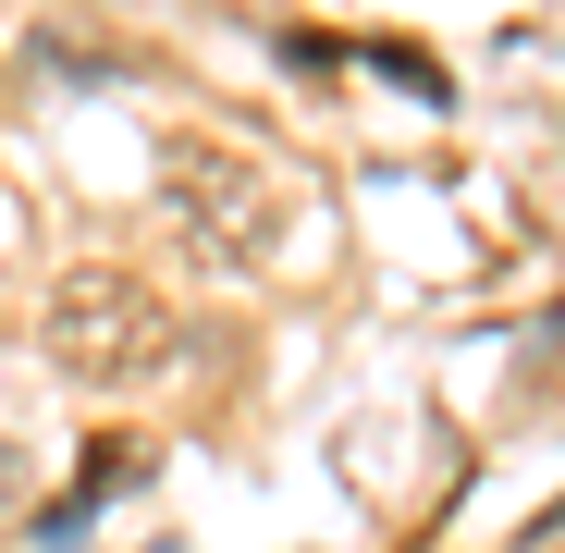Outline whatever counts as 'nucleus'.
<instances>
[{
  "label": "nucleus",
  "mask_w": 565,
  "mask_h": 553,
  "mask_svg": "<svg viewBox=\"0 0 565 553\" xmlns=\"http://www.w3.org/2000/svg\"><path fill=\"white\" fill-rule=\"evenodd\" d=\"M50 357L74 382H160L172 369V308L148 284H124V270H74L50 296Z\"/></svg>",
  "instance_id": "1"
},
{
  "label": "nucleus",
  "mask_w": 565,
  "mask_h": 553,
  "mask_svg": "<svg viewBox=\"0 0 565 553\" xmlns=\"http://www.w3.org/2000/svg\"><path fill=\"white\" fill-rule=\"evenodd\" d=\"M172 198L198 210L210 234H234V246H258V234H270V184H258V160H246V148H172Z\"/></svg>",
  "instance_id": "2"
},
{
  "label": "nucleus",
  "mask_w": 565,
  "mask_h": 553,
  "mask_svg": "<svg viewBox=\"0 0 565 553\" xmlns=\"http://www.w3.org/2000/svg\"><path fill=\"white\" fill-rule=\"evenodd\" d=\"M136 480H148V455H136V443H99V455H86V480H74V492H62L50 517H38V553H62V541H74L86 517H99L111 492H136Z\"/></svg>",
  "instance_id": "3"
}]
</instances>
